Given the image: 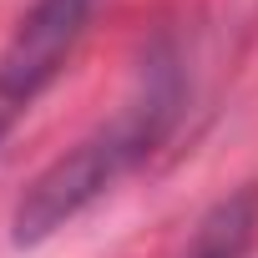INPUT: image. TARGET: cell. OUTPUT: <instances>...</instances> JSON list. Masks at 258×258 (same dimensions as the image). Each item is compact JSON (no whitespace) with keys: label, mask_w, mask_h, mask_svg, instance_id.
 Instances as JSON below:
<instances>
[{"label":"cell","mask_w":258,"mask_h":258,"mask_svg":"<svg viewBox=\"0 0 258 258\" xmlns=\"http://www.w3.org/2000/svg\"><path fill=\"white\" fill-rule=\"evenodd\" d=\"M177 106H182V81H177L172 61H157L152 76L142 81V91L126 101L106 126H96V132L81 137L71 152H61L21 192V203L11 213V243L16 248H36L56 228H66L76 213H86L101 192H111L126 172L167 137Z\"/></svg>","instance_id":"obj_1"},{"label":"cell","mask_w":258,"mask_h":258,"mask_svg":"<svg viewBox=\"0 0 258 258\" xmlns=\"http://www.w3.org/2000/svg\"><path fill=\"white\" fill-rule=\"evenodd\" d=\"M91 6L96 0H36L21 16V26L0 51V142L36 106V96L61 76L76 41L86 36Z\"/></svg>","instance_id":"obj_2"},{"label":"cell","mask_w":258,"mask_h":258,"mask_svg":"<svg viewBox=\"0 0 258 258\" xmlns=\"http://www.w3.org/2000/svg\"><path fill=\"white\" fill-rule=\"evenodd\" d=\"M253 228H258V198L253 192H233L198 223V233H192L182 258H248Z\"/></svg>","instance_id":"obj_3"}]
</instances>
